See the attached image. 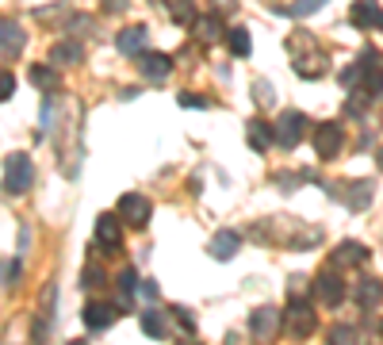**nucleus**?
<instances>
[{
  "label": "nucleus",
  "instance_id": "obj_1",
  "mask_svg": "<svg viewBox=\"0 0 383 345\" xmlns=\"http://www.w3.org/2000/svg\"><path fill=\"white\" fill-rule=\"evenodd\" d=\"M4 184H8L12 192H23L27 184H31V162H27V157H12V162H8Z\"/></svg>",
  "mask_w": 383,
  "mask_h": 345
},
{
  "label": "nucleus",
  "instance_id": "obj_2",
  "mask_svg": "<svg viewBox=\"0 0 383 345\" xmlns=\"http://www.w3.org/2000/svg\"><path fill=\"white\" fill-rule=\"evenodd\" d=\"M303 127H307V119L299 115V111H295V115H284V119H280V142H284V146H295L299 135H303Z\"/></svg>",
  "mask_w": 383,
  "mask_h": 345
},
{
  "label": "nucleus",
  "instance_id": "obj_3",
  "mask_svg": "<svg viewBox=\"0 0 383 345\" xmlns=\"http://www.w3.org/2000/svg\"><path fill=\"white\" fill-rule=\"evenodd\" d=\"M353 20H357L360 27H376V23H383V16L376 12V4H372V0H360V4L353 8Z\"/></svg>",
  "mask_w": 383,
  "mask_h": 345
},
{
  "label": "nucleus",
  "instance_id": "obj_4",
  "mask_svg": "<svg viewBox=\"0 0 383 345\" xmlns=\"http://www.w3.org/2000/svg\"><path fill=\"white\" fill-rule=\"evenodd\" d=\"M338 146H341V130L338 127H322L319 130V154H338Z\"/></svg>",
  "mask_w": 383,
  "mask_h": 345
},
{
  "label": "nucleus",
  "instance_id": "obj_5",
  "mask_svg": "<svg viewBox=\"0 0 383 345\" xmlns=\"http://www.w3.org/2000/svg\"><path fill=\"white\" fill-rule=\"evenodd\" d=\"M142 39H146L142 27H130V31L119 35V50H123V54H138V50H142Z\"/></svg>",
  "mask_w": 383,
  "mask_h": 345
},
{
  "label": "nucleus",
  "instance_id": "obj_6",
  "mask_svg": "<svg viewBox=\"0 0 383 345\" xmlns=\"http://www.w3.org/2000/svg\"><path fill=\"white\" fill-rule=\"evenodd\" d=\"M142 69H146V77H165L169 73V58H161V54H149V58L142 62Z\"/></svg>",
  "mask_w": 383,
  "mask_h": 345
},
{
  "label": "nucleus",
  "instance_id": "obj_7",
  "mask_svg": "<svg viewBox=\"0 0 383 345\" xmlns=\"http://www.w3.org/2000/svg\"><path fill=\"white\" fill-rule=\"evenodd\" d=\"M123 211L130 219H146L149 215V203L146 200H135V196H130V200H123Z\"/></svg>",
  "mask_w": 383,
  "mask_h": 345
},
{
  "label": "nucleus",
  "instance_id": "obj_8",
  "mask_svg": "<svg viewBox=\"0 0 383 345\" xmlns=\"http://www.w3.org/2000/svg\"><path fill=\"white\" fill-rule=\"evenodd\" d=\"M230 50H234V54H241V58L249 54V35L241 31V27H238V31H230Z\"/></svg>",
  "mask_w": 383,
  "mask_h": 345
},
{
  "label": "nucleus",
  "instance_id": "obj_9",
  "mask_svg": "<svg viewBox=\"0 0 383 345\" xmlns=\"http://www.w3.org/2000/svg\"><path fill=\"white\" fill-rule=\"evenodd\" d=\"M100 238L111 242V246L119 242V230H115V222H111V219H100Z\"/></svg>",
  "mask_w": 383,
  "mask_h": 345
},
{
  "label": "nucleus",
  "instance_id": "obj_10",
  "mask_svg": "<svg viewBox=\"0 0 383 345\" xmlns=\"http://www.w3.org/2000/svg\"><path fill=\"white\" fill-rule=\"evenodd\" d=\"M234 246H238L234 234H222L219 242H215V254H234Z\"/></svg>",
  "mask_w": 383,
  "mask_h": 345
},
{
  "label": "nucleus",
  "instance_id": "obj_11",
  "mask_svg": "<svg viewBox=\"0 0 383 345\" xmlns=\"http://www.w3.org/2000/svg\"><path fill=\"white\" fill-rule=\"evenodd\" d=\"M319 4H326V0H299V4L292 8V16H307V12H314Z\"/></svg>",
  "mask_w": 383,
  "mask_h": 345
},
{
  "label": "nucleus",
  "instance_id": "obj_12",
  "mask_svg": "<svg viewBox=\"0 0 383 345\" xmlns=\"http://www.w3.org/2000/svg\"><path fill=\"white\" fill-rule=\"evenodd\" d=\"M12 85H16V81H12V73H0V100H4L8 92H12Z\"/></svg>",
  "mask_w": 383,
  "mask_h": 345
}]
</instances>
